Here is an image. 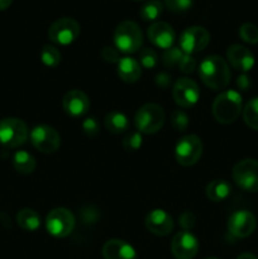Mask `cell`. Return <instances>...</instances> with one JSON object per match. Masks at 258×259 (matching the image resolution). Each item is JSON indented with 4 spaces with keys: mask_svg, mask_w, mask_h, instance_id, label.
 <instances>
[{
    "mask_svg": "<svg viewBox=\"0 0 258 259\" xmlns=\"http://www.w3.org/2000/svg\"><path fill=\"white\" fill-rule=\"evenodd\" d=\"M180 224L182 225V228H184L185 230L191 229V228L194 227V224H195L194 215H192L190 211H185L184 214L180 217Z\"/></svg>",
    "mask_w": 258,
    "mask_h": 259,
    "instance_id": "8d00e7d4",
    "label": "cell"
},
{
    "mask_svg": "<svg viewBox=\"0 0 258 259\" xmlns=\"http://www.w3.org/2000/svg\"><path fill=\"white\" fill-rule=\"evenodd\" d=\"M105 126L109 132L114 134L123 133L128 129L129 120L120 111H111L105 116Z\"/></svg>",
    "mask_w": 258,
    "mask_h": 259,
    "instance_id": "cb8c5ba5",
    "label": "cell"
},
{
    "mask_svg": "<svg viewBox=\"0 0 258 259\" xmlns=\"http://www.w3.org/2000/svg\"><path fill=\"white\" fill-rule=\"evenodd\" d=\"M82 131L86 136L95 137L100 131V126H99V123L96 121L95 118H88L83 120Z\"/></svg>",
    "mask_w": 258,
    "mask_h": 259,
    "instance_id": "836d02e7",
    "label": "cell"
},
{
    "mask_svg": "<svg viewBox=\"0 0 258 259\" xmlns=\"http://www.w3.org/2000/svg\"><path fill=\"white\" fill-rule=\"evenodd\" d=\"M62 106L66 113L71 116H82L90 108V101L85 93L81 90H71L65 94Z\"/></svg>",
    "mask_w": 258,
    "mask_h": 259,
    "instance_id": "e0dca14e",
    "label": "cell"
},
{
    "mask_svg": "<svg viewBox=\"0 0 258 259\" xmlns=\"http://www.w3.org/2000/svg\"><path fill=\"white\" fill-rule=\"evenodd\" d=\"M13 0H0V10H5L12 5Z\"/></svg>",
    "mask_w": 258,
    "mask_h": 259,
    "instance_id": "ab89813d",
    "label": "cell"
},
{
    "mask_svg": "<svg viewBox=\"0 0 258 259\" xmlns=\"http://www.w3.org/2000/svg\"><path fill=\"white\" fill-rule=\"evenodd\" d=\"M156 81H157V83L161 86V88H167V86L171 83V77H169L167 73L162 72V73H159V75H157Z\"/></svg>",
    "mask_w": 258,
    "mask_h": 259,
    "instance_id": "74e56055",
    "label": "cell"
},
{
    "mask_svg": "<svg viewBox=\"0 0 258 259\" xmlns=\"http://www.w3.org/2000/svg\"><path fill=\"white\" fill-rule=\"evenodd\" d=\"M210 42V34L204 27H190L182 32L180 37V48L186 55L200 52Z\"/></svg>",
    "mask_w": 258,
    "mask_h": 259,
    "instance_id": "8fae6325",
    "label": "cell"
},
{
    "mask_svg": "<svg viewBox=\"0 0 258 259\" xmlns=\"http://www.w3.org/2000/svg\"><path fill=\"white\" fill-rule=\"evenodd\" d=\"M17 223L23 230L34 232L39 228L40 218L37 211L32 209H22L17 214Z\"/></svg>",
    "mask_w": 258,
    "mask_h": 259,
    "instance_id": "603a6c76",
    "label": "cell"
},
{
    "mask_svg": "<svg viewBox=\"0 0 258 259\" xmlns=\"http://www.w3.org/2000/svg\"><path fill=\"white\" fill-rule=\"evenodd\" d=\"M80 35V24L73 18H60L48 29V37L52 42L61 46H67L75 42Z\"/></svg>",
    "mask_w": 258,
    "mask_h": 259,
    "instance_id": "9c48e42d",
    "label": "cell"
},
{
    "mask_svg": "<svg viewBox=\"0 0 258 259\" xmlns=\"http://www.w3.org/2000/svg\"><path fill=\"white\" fill-rule=\"evenodd\" d=\"M163 12V4L159 0H149L142 5L139 15L146 22H153Z\"/></svg>",
    "mask_w": 258,
    "mask_h": 259,
    "instance_id": "d4e9b609",
    "label": "cell"
},
{
    "mask_svg": "<svg viewBox=\"0 0 258 259\" xmlns=\"http://www.w3.org/2000/svg\"><path fill=\"white\" fill-rule=\"evenodd\" d=\"M233 180L242 190L258 192V161L245 158L233 167Z\"/></svg>",
    "mask_w": 258,
    "mask_h": 259,
    "instance_id": "8992f818",
    "label": "cell"
},
{
    "mask_svg": "<svg viewBox=\"0 0 258 259\" xmlns=\"http://www.w3.org/2000/svg\"><path fill=\"white\" fill-rule=\"evenodd\" d=\"M104 259H137V253L131 244L121 239H110L103 247Z\"/></svg>",
    "mask_w": 258,
    "mask_h": 259,
    "instance_id": "d6986e66",
    "label": "cell"
},
{
    "mask_svg": "<svg viewBox=\"0 0 258 259\" xmlns=\"http://www.w3.org/2000/svg\"><path fill=\"white\" fill-rule=\"evenodd\" d=\"M147 35L156 47L163 48V50L171 48L176 39L174 28L166 22H154L153 24L149 25Z\"/></svg>",
    "mask_w": 258,
    "mask_h": 259,
    "instance_id": "9a60e30c",
    "label": "cell"
},
{
    "mask_svg": "<svg viewBox=\"0 0 258 259\" xmlns=\"http://www.w3.org/2000/svg\"><path fill=\"white\" fill-rule=\"evenodd\" d=\"M40 60L48 67H55L60 63L61 61V53L56 47L50 45L43 46L42 51H40Z\"/></svg>",
    "mask_w": 258,
    "mask_h": 259,
    "instance_id": "4316f807",
    "label": "cell"
},
{
    "mask_svg": "<svg viewBox=\"0 0 258 259\" xmlns=\"http://www.w3.org/2000/svg\"><path fill=\"white\" fill-rule=\"evenodd\" d=\"M237 259H258L255 257L254 254H252V253H243V254L238 255Z\"/></svg>",
    "mask_w": 258,
    "mask_h": 259,
    "instance_id": "60d3db41",
    "label": "cell"
},
{
    "mask_svg": "<svg viewBox=\"0 0 258 259\" xmlns=\"http://www.w3.org/2000/svg\"><path fill=\"white\" fill-rule=\"evenodd\" d=\"M205 259H219V258H214V257H210V258H205Z\"/></svg>",
    "mask_w": 258,
    "mask_h": 259,
    "instance_id": "b9f144b4",
    "label": "cell"
},
{
    "mask_svg": "<svg viewBox=\"0 0 258 259\" xmlns=\"http://www.w3.org/2000/svg\"><path fill=\"white\" fill-rule=\"evenodd\" d=\"M142 146V134L139 132H132L123 139V147L128 152H136Z\"/></svg>",
    "mask_w": 258,
    "mask_h": 259,
    "instance_id": "f546056e",
    "label": "cell"
},
{
    "mask_svg": "<svg viewBox=\"0 0 258 259\" xmlns=\"http://www.w3.org/2000/svg\"><path fill=\"white\" fill-rule=\"evenodd\" d=\"M139 62L144 68H153L156 67L157 62H158V57L157 53L151 48H144L139 53Z\"/></svg>",
    "mask_w": 258,
    "mask_h": 259,
    "instance_id": "4dcf8cb0",
    "label": "cell"
},
{
    "mask_svg": "<svg viewBox=\"0 0 258 259\" xmlns=\"http://www.w3.org/2000/svg\"><path fill=\"white\" fill-rule=\"evenodd\" d=\"M101 57H103V60L105 62L110 63L119 62V60H120L119 58V51L115 47H109V46L103 48V51H101Z\"/></svg>",
    "mask_w": 258,
    "mask_h": 259,
    "instance_id": "e575fe53",
    "label": "cell"
},
{
    "mask_svg": "<svg viewBox=\"0 0 258 259\" xmlns=\"http://www.w3.org/2000/svg\"><path fill=\"white\" fill-rule=\"evenodd\" d=\"M230 191H232V187L225 180H214V181L207 184L206 190H205L207 199L215 202L223 201V200L227 199L229 196Z\"/></svg>",
    "mask_w": 258,
    "mask_h": 259,
    "instance_id": "44dd1931",
    "label": "cell"
},
{
    "mask_svg": "<svg viewBox=\"0 0 258 259\" xmlns=\"http://www.w3.org/2000/svg\"><path fill=\"white\" fill-rule=\"evenodd\" d=\"M227 58L230 65L242 72H248L254 66V56L248 48L240 45H232L227 51Z\"/></svg>",
    "mask_w": 258,
    "mask_h": 259,
    "instance_id": "ac0fdd59",
    "label": "cell"
},
{
    "mask_svg": "<svg viewBox=\"0 0 258 259\" xmlns=\"http://www.w3.org/2000/svg\"><path fill=\"white\" fill-rule=\"evenodd\" d=\"M239 35L244 42L255 45L258 43V27L252 23H244L239 28Z\"/></svg>",
    "mask_w": 258,
    "mask_h": 259,
    "instance_id": "83f0119b",
    "label": "cell"
},
{
    "mask_svg": "<svg viewBox=\"0 0 258 259\" xmlns=\"http://www.w3.org/2000/svg\"><path fill=\"white\" fill-rule=\"evenodd\" d=\"M243 119L249 128L258 131V98L252 99L243 109Z\"/></svg>",
    "mask_w": 258,
    "mask_h": 259,
    "instance_id": "484cf974",
    "label": "cell"
},
{
    "mask_svg": "<svg viewBox=\"0 0 258 259\" xmlns=\"http://www.w3.org/2000/svg\"><path fill=\"white\" fill-rule=\"evenodd\" d=\"M13 166L15 171L22 175H30L35 169L37 162L30 153L25 151H18L13 157Z\"/></svg>",
    "mask_w": 258,
    "mask_h": 259,
    "instance_id": "7402d4cb",
    "label": "cell"
},
{
    "mask_svg": "<svg viewBox=\"0 0 258 259\" xmlns=\"http://www.w3.org/2000/svg\"><path fill=\"white\" fill-rule=\"evenodd\" d=\"M28 126L19 118H4L0 120V144L7 148H15L25 143Z\"/></svg>",
    "mask_w": 258,
    "mask_h": 259,
    "instance_id": "5b68a950",
    "label": "cell"
},
{
    "mask_svg": "<svg viewBox=\"0 0 258 259\" xmlns=\"http://www.w3.org/2000/svg\"><path fill=\"white\" fill-rule=\"evenodd\" d=\"M202 142L195 134L185 136L177 142L175 148V157L181 166L190 167L196 163L202 154Z\"/></svg>",
    "mask_w": 258,
    "mask_h": 259,
    "instance_id": "ba28073f",
    "label": "cell"
},
{
    "mask_svg": "<svg viewBox=\"0 0 258 259\" xmlns=\"http://www.w3.org/2000/svg\"><path fill=\"white\" fill-rule=\"evenodd\" d=\"M255 222L254 215L247 210L234 211L228 219V230L235 238H247L254 232Z\"/></svg>",
    "mask_w": 258,
    "mask_h": 259,
    "instance_id": "4fadbf2b",
    "label": "cell"
},
{
    "mask_svg": "<svg viewBox=\"0 0 258 259\" xmlns=\"http://www.w3.org/2000/svg\"><path fill=\"white\" fill-rule=\"evenodd\" d=\"M118 75L124 82H137L142 75L141 65L133 57L120 58L118 62Z\"/></svg>",
    "mask_w": 258,
    "mask_h": 259,
    "instance_id": "ffe728a7",
    "label": "cell"
},
{
    "mask_svg": "<svg viewBox=\"0 0 258 259\" xmlns=\"http://www.w3.org/2000/svg\"><path fill=\"white\" fill-rule=\"evenodd\" d=\"M185 53L182 52L180 48L171 47L168 50H166V52L163 53V62L167 67H174V66H179L181 62L182 57H184Z\"/></svg>",
    "mask_w": 258,
    "mask_h": 259,
    "instance_id": "f1b7e54d",
    "label": "cell"
},
{
    "mask_svg": "<svg viewBox=\"0 0 258 259\" xmlns=\"http://www.w3.org/2000/svg\"><path fill=\"white\" fill-rule=\"evenodd\" d=\"M164 5L168 10L174 13H182L192 7V0H163Z\"/></svg>",
    "mask_w": 258,
    "mask_h": 259,
    "instance_id": "1f68e13d",
    "label": "cell"
},
{
    "mask_svg": "<svg viewBox=\"0 0 258 259\" xmlns=\"http://www.w3.org/2000/svg\"><path fill=\"white\" fill-rule=\"evenodd\" d=\"M199 76L207 88L223 90L230 81L229 66L220 56H209L200 63Z\"/></svg>",
    "mask_w": 258,
    "mask_h": 259,
    "instance_id": "6da1fadb",
    "label": "cell"
},
{
    "mask_svg": "<svg viewBox=\"0 0 258 259\" xmlns=\"http://www.w3.org/2000/svg\"><path fill=\"white\" fill-rule=\"evenodd\" d=\"M172 254L176 259H192L197 254L199 242L189 230L179 232L172 239Z\"/></svg>",
    "mask_w": 258,
    "mask_h": 259,
    "instance_id": "5bb4252c",
    "label": "cell"
},
{
    "mask_svg": "<svg viewBox=\"0 0 258 259\" xmlns=\"http://www.w3.org/2000/svg\"><path fill=\"white\" fill-rule=\"evenodd\" d=\"M146 227L152 234L164 237L174 230V220L164 210L156 209L147 214Z\"/></svg>",
    "mask_w": 258,
    "mask_h": 259,
    "instance_id": "2e32d148",
    "label": "cell"
},
{
    "mask_svg": "<svg viewBox=\"0 0 258 259\" xmlns=\"http://www.w3.org/2000/svg\"><path fill=\"white\" fill-rule=\"evenodd\" d=\"M237 83H238V86H239V88L242 89V90H247V89L250 86L249 78H248L245 75L239 76V77H238Z\"/></svg>",
    "mask_w": 258,
    "mask_h": 259,
    "instance_id": "f35d334b",
    "label": "cell"
},
{
    "mask_svg": "<svg viewBox=\"0 0 258 259\" xmlns=\"http://www.w3.org/2000/svg\"><path fill=\"white\" fill-rule=\"evenodd\" d=\"M243 111L242 96L235 90H225L212 103V115L220 124H230L237 120Z\"/></svg>",
    "mask_w": 258,
    "mask_h": 259,
    "instance_id": "7a4b0ae2",
    "label": "cell"
},
{
    "mask_svg": "<svg viewBox=\"0 0 258 259\" xmlns=\"http://www.w3.org/2000/svg\"><path fill=\"white\" fill-rule=\"evenodd\" d=\"M114 43L119 52H137L143 43V34L139 25L133 20L121 22L114 32Z\"/></svg>",
    "mask_w": 258,
    "mask_h": 259,
    "instance_id": "3957f363",
    "label": "cell"
},
{
    "mask_svg": "<svg viewBox=\"0 0 258 259\" xmlns=\"http://www.w3.org/2000/svg\"><path fill=\"white\" fill-rule=\"evenodd\" d=\"M179 67L182 72L191 73L192 71L195 70V67H196V62H195L194 58L191 57V55H186V53H185L184 57H182V60H181V62H180Z\"/></svg>",
    "mask_w": 258,
    "mask_h": 259,
    "instance_id": "d590c367",
    "label": "cell"
},
{
    "mask_svg": "<svg viewBox=\"0 0 258 259\" xmlns=\"http://www.w3.org/2000/svg\"><path fill=\"white\" fill-rule=\"evenodd\" d=\"M30 142L33 147L42 153H55L61 146L58 132L50 125H37L30 131Z\"/></svg>",
    "mask_w": 258,
    "mask_h": 259,
    "instance_id": "30bf717a",
    "label": "cell"
},
{
    "mask_svg": "<svg viewBox=\"0 0 258 259\" xmlns=\"http://www.w3.org/2000/svg\"><path fill=\"white\" fill-rule=\"evenodd\" d=\"M175 103L181 108H191L200 98V90L194 80L187 77L179 78L172 90Z\"/></svg>",
    "mask_w": 258,
    "mask_h": 259,
    "instance_id": "7c38bea8",
    "label": "cell"
},
{
    "mask_svg": "<svg viewBox=\"0 0 258 259\" xmlns=\"http://www.w3.org/2000/svg\"><path fill=\"white\" fill-rule=\"evenodd\" d=\"M46 228L53 237L65 238L70 235L75 228V217L68 209L56 207L51 210L46 218Z\"/></svg>",
    "mask_w": 258,
    "mask_h": 259,
    "instance_id": "52a82bcc",
    "label": "cell"
},
{
    "mask_svg": "<svg viewBox=\"0 0 258 259\" xmlns=\"http://www.w3.org/2000/svg\"><path fill=\"white\" fill-rule=\"evenodd\" d=\"M171 123L175 129H177L180 132H184L187 128V125H189V118H187V115L184 111L175 110L171 114Z\"/></svg>",
    "mask_w": 258,
    "mask_h": 259,
    "instance_id": "d6a6232c",
    "label": "cell"
},
{
    "mask_svg": "<svg viewBox=\"0 0 258 259\" xmlns=\"http://www.w3.org/2000/svg\"><path fill=\"white\" fill-rule=\"evenodd\" d=\"M163 109L159 105L153 103L144 104L143 106L138 109L136 114V126L141 133L154 134L161 131L164 124Z\"/></svg>",
    "mask_w": 258,
    "mask_h": 259,
    "instance_id": "277c9868",
    "label": "cell"
},
{
    "mask_svg": "<svg viewBox=\"0 0 258 259\" xmlns=\"http://www.w3.org/2000/svg\"><path fill=\"white\" fill-rule=\"evenodd\" d=\"M136 2H142V0H136Z\"/></svg>",
    "mask_w": 258,
    "mask_h": 259,
    "instance_id": "7bdbcfd3",
    "label": "cell"
}]
</instances>
